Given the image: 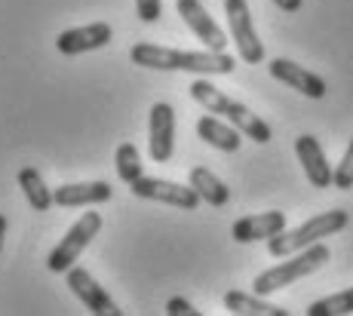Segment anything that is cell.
I'll return each instance as SVG.
<instances>
[{
	"label": "cell",
	"instance_id": "8fae6325",
	"mask_svg": "<svg viewBox=\"0 0 353 316\" xmlns=\"http://www.w3.org/2000/svg\"><path fill=\"white\" fill-rule=\"evenodd\" d=\"M114 40V28L108 22H92L83 28H68L56 37V50L62 56H83V52L101 50Z\"/></svg>",
	"mask_w": 353,
	"mask_h": 316
},
{
	"label": "cell",
	"instance_id": "d4e9b609",
	"mask_svg": "<svg viewBox=\"0 0 353 316\" xmlns=\"http://www.w3.org/2000/svg\"><path fill=\"white\" fill-rule=\"evenodd\" d=\"M274 3L280 6L283 12H298V10H301V3H304V0H274Z\"/></svg>",
	"mask_w": 353,
	"mask_h": 316
},
{
	"label": "cell",
	"instance_id": "3957f363",
	"mask_svg": "<svg viewBox=\"0 0 353 316\" xmlns=\"http://www.w3.org/2000/svg\"><path fill=\"white\" fill-rule=\"evenodd\" d=\"M347 224H350V215L344 209L320 212L310 221H304L301 227H295V231H280L276 237H270L268 252L274 255V258H286V255H295V252H301V249L320 243L323 237H335V233L344 231Z\"/></svg>",
	"mask_w": 353,
	"mask_h": 316
},
{
	"label": "cell",
	"instance_id": "4fadbf2b",
	"mask_svg": "<svg viewBox=\"0 0 353 316\" xmlns=\"http://www.w3.org/2000/svg\"><path fill=\"white\" fill-rule=\"evenodd\" d=\"M114 197V187L108 181H80V185L52 187V203L62 209H77V206H99Z\"/></svg>",
	"mask_w": 353,
	"mask_h": 316
},
{
	"label": "cell",
	"instance_id": "9a60e30c",
	"mask_svg": "<svg viewBox=\"0 0 353 316\" xmlns=\"http://www.w3.org/2000/svg\"><path fill=\"white\" fill-rule=\"evenodd\" d=\"M295 154L298 160H301L304 166V176L314 187H332V176H335V169L329 166V160H325L320 141L314 136H298L295 138Z\"/></svg>",
	"mask_w": 353,
	"mask_h": 316
},
{
	"label": "cell",
	"instance_id": "6da1fadb",
	"mask_svg": "<svg viewBox=\"0 0 353 316\" xmlns=\"http://www.w3.org/2000/svg\"><path fill=\"white\" fill-rule=\"evenodd\" d=\"M139 68H151V71H191V74H230L236 68V59L228 52H185V50H169V46L157 43H135L129 50Z\"/></svg>",
	"mask_w": 353,
	"mask_h": 316
},
{
	"label": "cell",
	"instance_id": "44dd1931",
	"mask_svg": "<svg viewBox=\"0 0 353 316\" xmlns=\"http://www.w3.org/2000/svg\"><path fill=\"white\" fill-rule=\"evenodd\" d=\"M353 313V286L344 292H335L329 298H320L307 307V316H344Z\"/></svg>",
	"mask_w": 353,
	"mask_h": 316
},
{
	"label": "cell",
	"instance_id": "e0dca14e",
	"mask_svg": "<svg viewBox=\"0 0 353 316\" xmlns=\"http://www.w3.org/2000/svg\"><path fill=\"white\" fill-rule=\"evenodd\" d=\"M225 310L236 313V316H289V310L264 301V295H249V292H228L225 295Z\"/></svg>",
	"mask_w": 353,
	"mask_h": 316
},
{
	"label": "cell",
	"instance_id": "7c38bea8",
	"mask_svg": "<svg viewBox=\"0 0 353 316\" xmlns=\"http://www.w3.org/2000/svg\"><path fill=\"white\" fill-rule=\"evenodd\" d=\"M268 68H270V77L292 86V89H298L301 96H307V98H323L325 96V80L320 77V74L301 68V65H295L292 59H274Z\"/></svg>",
	"mask_w": 353,
	"mask_h": 316
},
{
	"label": "cell",
	"instance_id": "7a4b0ae2",
	"mask_svg": "<svg viewBox=\"0 0 353 316\" xmlns=\"http://www.w3.org/2000/svg\"><path fill=\"white\" fill-rule=\"evenodd\" d=\"M191 98L196 105H203L209 114H215V117H225L228 123H234L236 129L243 132L246 138H252L255 145H268L270 138H274V132H270V126L264 123L258 114H252L243 102H236V98L225 96V92L219 89V86H212L209 80H194L191 83Z\"/></svg>",
	"mask_w": 353,
	"mask_h": 316
},
{
	"label": "cell",
	"instance_id": "cb8c5ba5",
	"mask_svg": "<svg viewBox=\"0 0 353 316\" xmlns=\"http://www.w3.org/2000/svg\"><path fill=\"white\" fill-rule=\"evenodd\" d=\"M166 313L169 316H200L203 310H196L188 298H179V295H175V298L166 301Z\"/></svg>",
	"mask_w": 353,
	"mask_h": 316
},
{
	"label": "cell",
	"instance_id": "277c9868",
	"mask_svg": "<svg viewBox=\"0 0 353 316\" xmlns=\"http://www.w3.org/2000/svg\"><path fill=\"white\" fill-rule=\"evenodd\" d=\"M329 258H332L329 246H323V240H320V243L301 249V252L292 255V258L286 255V261H283V264H276V267H270V271L258 273L255 282H252V292L255 295H274V292H280V288L292 286L295 280H304V277H310L314 271H320Z\"/></svg>",
	"mask_w": 353,
	"mask_h": 316
},
{
	"label": "cell",
	"instance_id": "484cf974",
	"mask_svg": "<svg viewBox=\"0 0 353 316\" xmlns=\"http://www.w3.org/2000/svg\"><path fill=\"white\" fill-rule=\"evenodd\" d=\"M6 227H10V221H6V215H0V252H3V243H6Z\"/></svg>",
	"mask_w": 353,
	"mask_h": 316
},
{
	"label": "cell",
	"instance_id": "8992f818",
	"mask_svg": "<svg viewBox=\"0 0 353 316\" xmlns=\"http://www.w3.org/2000/svg\"><path fill=\"white\" fill-rule=\"evenodd\" d=\"M225 12H228V25H230V37L236 43V52L246 65H261L264 62V43L258 40L252 12H249L246 0H225Z\"/></svg>",
	"mask_w": 353,
	"mask_h": 316
},
{
	"label": "cell",
	"instance_id": "30bf717a",
	"mask_svg": "<svg viewBox=\"0 0 353 316\" xmlns=\"http://www.w3.org/2000/svg\"><path fill=\"white\" fill-rule=\"evenodd\" d=\"M68 286H71V292L83 301V307L90 313H96V316H120L123 313L117 307V301H114L111 295L92 280V273L83 271V267H71V271H68Z\"/></svg>",
	"mask_w": 353,
	"mask_h": 316
},
{
	"label": "cell",
	"instance_id": "603a6c76",
	"mask_svg": "<svg viewBox=\"0 0 353 316\" xmlns=\"http://www.w3.org/2000/svg\"><path fill=\"white\" fill-rule=\"evenodd\" d=\"M135 12H139V19L145 25H154L163 12V3L160 0H135Z\"/></svg>",
	"mask_w": 353,
	"mask_h": 316
},
{
	"label": "cell",
	"instance_id": "ba28073f",
	"mask_svg": "<svg viewBox=\"0 0 353 316\" xmlns=\"http://www.w3.org/2000/svg\"><path fill=\"white\" fill-rule=\"evenodd\" d=\"M148 151L154 163H169L175 151V107L169 102H157L148 120Z\"/></svg>",
	"mask_w": 353,
	"mask_h": 316
},
{
	"label": "cell",
	"instance_id": "5bb4252c",
	"mask_svg": "<svg viewBox=\"0 0 353 316\" xmlns=\"http://www.w3.org/2000/svg\"><path fill=\"white\" fill-rule=\"evenodd\" d=\"M280 231H286V212H258L246 215V218L234 221L230 237L236 243H258V240H270Z\"/></svg>",
	"mask_w": 353,
	"mask_h": 316
},
{
	"label": "cell",
	"instance_id": "ffe728a7",
	"mask_svg": "<svg viewBox=\"0 0 353 316\" xmlns=\"http://www.w3.org/2000/svg\"><path fill=\"white\" fill-rule=\"evenodd\" d=\"M114 166H117L120 181H126V185H132L135 178L145 176V166H141V154H139V147H135L132 141H123V145L117 147V154H114Z\"/></svg>",
	"mask_w": 353,
	"mask_h": 316
},
{
	"label": "cell",
	"instance_id": "ac0fdd59",
	"mask_svg": "<svg viewBox=\"0 0 353 316\" xmlns=\"http://www.w3.org/2000/svg\"><path fill=\"white\" fill-rule=\"evenodd\" d=\"M191 187L200 193L203 203L215 206V209L228 206V200H230V187L219 176H212L206 166H194V169H191Z\"/></svg>",
	"mask_w": 353,
	"mask_h": 316
},
{
	"label": "cell",
	"instance_id": "2e32d148",
	"mask_svg": "<svg viewBox=\"0 0 353 316\" xmlns=\"http://www.w3.org/2000/svg\"><path fill=\"white\" fill-rule=\"evenodd\" d=\"M196 136L206 141V145H212L215 151H225V154H236L243 145V132L234 123L219 120L215 114H206V117L196 120Z\"/></svg>",
	"mask_w": 353,
	"mask_h": 316
},
{
	"label": "cell",
	"instance_id": "52a82bcc",
	"mask_svg": "<svg viewBox=\"0 0 353 316\" xmlns=\"http://www.w3.org/2000/svg\"><path fill=\"white\" fill-rule=\"evenodd\" d=\"M132 197H141V200H154V203H166V206H175V209H185V212H194L196 206L203 203L200 193L194 191L191 185H179V181H166V178H135L129 185Z\"/></svg>",
	"mask_w": 353,
	"mask_h": 316
},
{
	"label": "cell",
	"instance_id": "7402d4cb",
	"mask_svg": "<svg viewBox=\"0 0 353 316\" xmlns=\"http://www.w3.org/2000/svg\"><path fill=\"white\" fill-rule=\"evenodd\" d=\"M332 185H335L338 191H350V187H353V138H350L347 151H344L341 163L335 166V176H332Z\"/></svg>",
	"mask_w": 353,
	"mask_h": 316
},
{
	"label": "cell",
	"instance_id": "9c48e42d",
	"mask_svg": "<svg viewBox=\"0 0 353 316\" xmlns=\"http://www.w3.org/2000/svg\"><path fill=\"white\" fill-rule=\"evenodd\" d=\"M175 10H179L181 22L196 34V40H203L206 50H215V52L228 50V34L212 22V16L203 10L200 0H175Z\"/></svg>",
	"mask_w": 353,
	"mask_h": 316
},
{
	"label": "cell",
	"instance_id": "5b68a950",
	"mask_svg": "<svg viewBox=\"0 0 353 316\" xmlns=\"http://www.w3.org/2000/svg\"><path fill=\"white\" fill-rule=\"evenodd\" d=\"M99 231H101V215L99 212H83L71 224V231L59 240V246L50 252L46 267H50L52 273H68L74 264H77L80 255H83V249L99 237Z\"/></svg>",
	"mask_w": 353,
	"mask_h": 316
},
{
	"label": "cell",
	"instance_id": "d6986e66",
	"mask_svg": "<svg viewBox=\"0 0 353 316\" xmlns=\"http://www.w3.org/2000/svg\"><path fill=\"white\" fill-rule=\"evenodd\" d=\"M19 185H22V193L34 212H50V206H56L52 203V191L43 185V178H40V172L34 166H25L19 172Z\"/></svg>",
	"mask_w": 353,
	"mask_h": 316
}]
</instances>
